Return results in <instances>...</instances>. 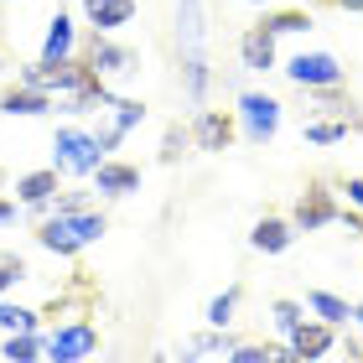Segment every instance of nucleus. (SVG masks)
Returning <instances> with one entry per match:
<instances>
[{
	"mask_svg": "<svg viewBox=\"0 0 363 363\" xmlns=\"http://www.w3.org/2000/svg\"><path fill=\"white\" fill-rule=\"evenodd\" d=\"M104 213H52V218H42L37 223V244H42V250H52V255H84L89 250V244H99V239H104Z\"/></svg>",
	"mask_w": 363,
	"mask_h": 363,
	"instance_id": "1",
	"label": "nucleus"
},
{
	"mask_svg": "<svg viewBox=\"0 0 363 363\" xmlns=\"http://www.w3.org/2000/svg\"><path fill=\"white\" fill-rule=\"evenodd\" d=\"M99 161H104V151H99V140L89 135V130L68 125V130H57V135H52V167L62 177H94Z\"/></svg>",
	"mask_w": 363,
	"mask_h": 363,
	"instance_id": "2",
	"label": "nucleus"
},
{
	"mask_svg": "<svg viewBox=\"0 0 363 363\" xmlns=\"http://www.w3.org/2000/svg\"><path fill=\"white\" fill-rule=\"evenodd\" d=\"M99 353V327L73 317V322H57L47 333V363H84Z\"/></svg>",
	"mask_w": 363,
	"mask_h": 363,
	"instance_id": "3",
	"label": "nucleus"
},
{
	"mask_svg": "<svg viewBox=\"0 0 363 363\" xmlns=\"http://www.w3.org/2000/svg\"><path fill=\"white\" fill-rule=\"evenodd\" d=\"M89 68L104 78H135L140 73V52H130V47H120V42H109V31H94V42H89Z\"/></svg>",
	"mask_w": 363,
	"mask_h": 363,
	"instance_id": "4",
	"label": "nucleus"
},
{
	"mask_svg": "<svg viewBox=\"0 0 363 363\" xmlns=\"http://www.w3.org/2000/svg\"><path fill=\"white\" fill-rule=\"evenodd\" d=\"M337 197L327 192V182H306V192L296 197V208H291V223L301 228V234H317V228L327 223H337Z\"/></svg>",
	"mask_w": 363,
	"mask_h": 363,
	"instance_id": "5",
	"label": "nucleus"
},
{
	"mask_svg": "<svg viewBox=\"0 0 363 363\" xmlns=\"http://www.w3.org/2000/svg\"><path fill=\"white\" fill-rule=\"evenodd\" d=\"M286 73L296 89H342V62L333 52H296Z\"/></svg>",
	"mask_w": 363,
	"mask_h": 363,
	"instance_id": "6",
	"label": "nucleus"
},
{
	"mask_svg": "<svg viewBox=\"0 0 363 363\" xmlns=\"http://www.w3.org/2000/svg\"><path fill=\"white\" fill-rule=\"evenodd\" d=\"M177 52H182V62L208 57V11H203V0H177Z\"/></svg>",
	"mask_w": 363,
	"mask_h": 363,
	"instance_id": "7",
	"label": "nucleus"
},
{
	"mask_svg": "<svg viewBox=\"0 0 363 363\" xmlns=\"http://www.w3.org/2000/svg\"><path fill=\"white\" fill-rule=\"evenodd\" d=\"M84 73H89V62H78V57H68V62L37 57V62H26V68H21V84L26 89H42V94H68Z\"/></svg>",
	"mask_w": 363,
	"mask_h": 363,
	"instance_id": "8",
	"label": "nucleus"
},
{
	"mask_svg": "<svg viewBox=\"0 0 363 363\" xmlns=\"http://www.w3.org/2000/svg\"><path fill=\"white\" fill-rule=\"evenodd\" d=\"M239 125H244V135H250L255 145L275 140V130H280V99H270V94H239Z\"/></svg>",
	"mask_w": 363,
	"mask_h": 363,
	"instance_id": "9",
	"label": "nucleus"
},
{
	"mask_svg": "<svg viewBox=\"0 0 363 363\" xmlns=\"http://www.w3.org/2000/svg\"><path fill=\"white\" fill-rule=\"evenodd\" d=\"M291 348H296V358H306V363H322L327 353L337 348V327H333V322H322V317H317V322L306 317V322L291 333Z\"/></svg>",
	"mask_w": 363,
	"mask_h": 363,
	"instance_id": "10",
	"label": "nucleus"
},
{
	"mask_svg": "<svg viewBox=\"0 0 363 363\" xmlns=\"http://www.w3.org/2000/svg\"><path fill=\"white\" fill-rule=\"evenodd\" d=\"M57 167H42V172H26L21 182H16V203L21 208H31V213H52V197L62 192L57 187Z\"/></svg>",
	"mask_w": 363,
	"mask_h": 363,
	"instance_id": "11",
	"label": "nucleus"
},
{
	"mask_svg": "<svg viewBox=\"0 0 363 363\" xmlns=\"http://www.w3.org/2000/svg\"><path fill=\"white\" fill-rule=\"evenodd\" d=\"M192 140H197V151H228L234 145V114L228 109H197Z\"/></svg>",
	"mask_w": 363,
	"mask_h": 363,
	"instance_id": "12",
	"label": "nucleus"
},
{
	"mask_svg": "<svg viewBox=\"0 0 363 363\" xmlns=\"http://www.w3.org/2000/svg\"><path fill=\"white\" fill-rule=\"evenodd\" d=\"M94 187L104 192V197H130V192H140V167L104 156V161L94 167Z\"/></svg>",
	"mask_w": 363,
	"mask_h": 363,
	"instance_id": "13",
	"label": "nucleus"
},
{
	"mask_svg": "<svg viewBox=\"0 0 363 363\" xmlns=\"http://www.w3.org/2000/svg\"><path fill=\"white\" fill-rule=\"evenodd\" d=\"M239 57H244V68H255V73H270L275 68V31L259 21V26H250L239 37Z\"/></svg>",
	"mask_w": 363,
	"mask_h": 363,
	"instance_id": "14",
	"label": "nucleus"
},
{
	"mask_svg": "<svg viewBox=\"0 0 363 363\" xmlns=\"http://www.w3.org/2000/svg\"><path fill=\"white\" fill-rule=\"evenodd\" d=\"M291 239H296V223L291 218H275V213H265V218L250 228V244H255L259 255H286Z\"/></svg>",
	"mask_w": 363,
	"mask_h": 363,
	"instance_id": "15",
	"label": "nucleus"
},
{
	"mask_svg": "<svg viewBox=\"0 0 363 363\" xmlns=\"http://www.w3.org/2000/svg\"><path fill=\"white\" fill-rule=\"evenodd\" d=\"M52 109V94H42V89H26V84H16V89H6L0 94V114H21V120H37V114H47Z\"/></svg>",
	"mask_w": 363,
	"mask_h": 363,
	"instance_id": "16",
	"label": "nucleus"
},
{
	"mask_svg": "<svg viewBox=\"0 0 363 363\" xmlns=\"http://www.w3.org/2000/svg\"><path fill=\"white\" fill-rule=\"evenodd\" d=\"M84 16L94 21V31H120L135 21V0H84Z\"/></svg>",
	"mask_w": 363,
	"mask_h": 363,
	"instance_id": "17",
	"label": "nucleus"
},
{
	"mask_svg": "<svg viewBox=\"0 0 363 363\" xmlns=\"http://www.w3.org/2000/svg\"><path fill=\"white\" fill-rule=\"evenodd\" d=\"M73 47H78V31H73V21H68V11H57L52 21H47L42 57H47V62H68V57H73Z\"/></svg>",
	"mask_w": 363,
	"mask_h": 363,
	"instance_id": "18",
	"label": "nucleus"
},
{
	"mask_svg": "<svg viewBox=\"0 0 363 363\" xmlns=\"http://www.w3.org/2000/svg\"><path fill=\"white\" fill-rule=\"evenodd\" d=\"M223 348H234V337H223L218 327H208V333H192V337H182V342H177V358H182V363H197V358H208V353H223Z\"/></svg>",
	"mask_w": 363,
	"mask_h": 363,
	"instance_id": "19",
	"label": "nucleus"
},
{
	"mask_svg": "<svg viewBox=\"0 0 363 363\" xmlns=\"http://www.w3.org/2000/svg\"><path fill=\"white\" fill-rule=\"evenodd\" d=\"M306 311H317V317H322V322H333V327L353 322V306L342 301V296H333V291H306Z\"/></svg>",
	"mask_w": 363,
	"mask_h": 363,
	"instance_id": "20",
	"label": "nucleus"
},
{
	"mask_svg": "<svg viewBox=\"0 0 363 363\" xmlns=\"http://www.w3.org/2000/svg\"><path fill=\"white\" fill-rule=\"evenodd\" d=\"M47 353V337L37 333H6V348H0V358H11V363H37Z\"/></svg>",
	"mask_w": 363,
	"mask_h": 363,
	"instance_id": "21",
	"label": "nucleus"
},
{
	"mask_svg": "<svg viewBox=\"0 0 363 363\" xmlns=\"http://www.w3.org/2000/svg\"><path fill=\"white\" fill-rule=\"evenodd\" d=\"M208 84H213V68H208V57H197V62H182V89H187V99L197 109H203V99H208Z\"/></svg>",
	"mask_w": 363,
	"mask_h": 363,
	"instance_id": "22",
	"label": "nucleus"
},
{
	"mask_svg": "<svg viewBox=\"0 0 363 363\" xmlns=\"http://www.w3.org/2000/svg\"><path fill=\"white\" fill-rule=\"evenodd\" d=\"M306 140H311V145H337V140H348V120H337V114H317V120H306Z\"/></svg>",
	"mask_w": 363,
	"mask_h": 363,
	"instance_id": "23",
	"label": "nucleus"
},
{
	"mask_svg": "<svg viewBox=\"0 0 363 363\" xmlns=\"http://www.w3.org/2000/svg\"><path fill=\"white\" fill-rule=\"evenodd\" d=\"M239 296H244V286H228V291H218V296H213V301H208V311H203V317H208V327H218V333H223V327L234 322V311H239Z\"/></svg>",
	"mask_w": 363,
	"mask_h": 363,
	"instance_id": "24",
	"label": "nucleus"
},
{
	"mask_svg": "<svg viewBox=\"0 0 363 363\" xmlns=\"http://www.w3.org/2000/svg\"><path fill=\"white\" fill-rule=\"evenodd\" d=\"M37 317L42 311H31V306L0 301V333H37Z\"/></svg>",
	"mask_w": 363,
	"mask_h": 363,
	"instance_id": "25",
	"label": "nucleus"
},
{
	"mask_svg": "<svg viewBox=\"0 0 363 363\" xmlns=\"http://www.w3.org/2000/svg\"><path fill=\"white\" fill-rule=\"evenodd\" d=\"M301 311H306L301 301H291V296H280V301H270V322H275V327H280V333H286V337H291V333H296V327H301V322H306V317H301Z\"/></svg>",
	"mask_w": 363,
	"mask_h": 363,
	"instance_id": "26",
	"label": "nucleus"
},
{
	"mask_svg": "<svg viewBox=\"0 0 363 363\" xmlns=\"http://www.w3.org/2000/svg\"><path fill=\"white\" fill-rule=\"evenodd\" d=\"M265 26L275 37H291V31H311V11H270Z\"/></svg>",
	"mask_w": 363,
	"mask_h": 363,
	"instance_id": "27",
	"label": "nucleus"
},
{
	"mask_svg": "<svg viewBox=\"0 0 363 363\" xmlns=\"http://www.w3.org/2000/svg\"><path fill=\"white\" fill-rule=\"evenodd\" d=\"M187 145H192V130L167 125V135H161V161H167V167H177V161L187 156Z\"/></svg>",
	"mask_w": 363,
	"mask_h": 363,
	"instance_id": "28",
	"label": "nucleus"
},
{
	"mask_svg": "<svg viewBox=\"0 0 363 363\" xmlns=\"http://www.w3.org/2000/svg\"><path fill=\"white\" fill-rule=\"evenodd\" d=\"M109 109H114V125H120L125 135H130L135 125H145V104H140V99H114Z\"/></svg>",
	"mask_w": 363,
	"mask_h": 363,
	"instance_id": "29",
	"label": "nucleus"
},
{
	"mask_svg": "<svg viewBox=\"0 0 363 363\" xmlns=\"http://www.w3.org/2000/svg\"><path fill=\"white\" fill-rule=\"evenodd\" d=\"M16 280H31V270H26V259L16 255V250H0V291H11Z\"/></svg>",
	"mask_w": 363,
	"mask_h": 363,
	"instance_id": "30",
	"label": "nucleus"
},
{
	"mask_svg": "<svg viewBox=\"0 0 363 363\" xmlns=\"http://www.w3.org/2000/svg\"><path fill=\"white\" fill-rule=\"evenodd\" d=\"M52 213H89V192H57Z\"/></svg>",
	"mask_w": 363,
	"mask_h": 363,
	"instance_id": "31",
	"label": "nucleus"
},
{
	"mask_svg": "<svg viewBox=\"0 0 363 363\" xmlns=\"http://www.w3.org/2000/svg\"><path fill=\"white\" fill-rule=\"evenodd\" d=\"M259 353H265V363H306V358H296V348H291V342H286V348H280V342H265Z\"/></svg>",
	"mask_w": 363,
	"mask_h": 363,
	"instance_id": "32",
	"label": "nucleus"
},
{
	"mask_svg": "<svg viewBox=\"0 0 363 363\" xmlns=\"http://www.w3.org/2000/svg\"><path fill=\"white\" fill-rule=\"evenodd\" d=\"M228 363H265V353H259L255 342H234V348H228Z\"/></svg>",
	"mask_w": 363,
	"mask_h": 363,
	"instance_id": "33",
	"label": "nucleus"
},
{
	"mask_svg": "<svg viewBox=\"0 0 363 363\" xmlns=\"http://www.w3.org/2000/svg\"><path fill=\"white\" fill-rule=\"evenodd\" d=\"M94 140H99V151H104V156H109V151H114V145H120V140H125V130H120V125H104V130H99V135H94Z\"/></svg>",
	"mask_w": 363,
	"mask_h": 363,
	"instance_id": "34",
	"label": "nucleus"
},
{
	"mask_svg": "<svg viewBox=\"0 0 363 363\" xmlns=\"http://www.w3.org/2000/svg\"><path fill=\"white\" fill-rule=\"evenodd\" d=\"M342 192H348V203L363 213V177H348V182H342Z\"/></svg>",
	"mask_w": 363,
	"mask_h": 363,
	"instance_id": "35",
	"label": "nucleus"
},
{
	"mask_svg": "<svg viewBox=\"0 0 363 363\" xmlns=\"http://www.w3.org/2000/svg\"><path fill=\"white\" fill-rule=\"evenodd\" d=\"M16 218V203H11V197H0V223H11Z\"/></svg>",
	"mask_w": 363,
	"mask_h": 363,
	"instance_id": "36",
	"label": "nucleus"
},
{
	"mask_svg": "<svg viewBox=\"0 0 363 363\" xmlns=\"http://www.w3.org/2000/svg\"><path fill=\"white\" fill-rule=\"evenodd\" d=\"M333 6H342V11H363V0H333Z\"/></svg>",
	"mask_w": 363,
	"mask_h": 363,
	"instance_id": "37",
	"label": "nucleus"
},
{
	"mask_svg": "<svg viewBox=\"0 0 363 363\" xmlns=\"http://www.w3.org/2000/svg\"><path fill=\"white\" fill-rule=\"evenodd\" d=\"M353 322H358V327H363V301H358V306H353Z\"/></svg>",
	"mask_w": 363,
	"mask_h": 363,
	"instance_id": "38",
	"label": "nucleus"
},
{
	"mask_svg": "<svg viewBox=\"0 0 363 363\" xmlns=\"http://www.w3.org/2000/svg\"><path fill=\"white\" fill-rule=\"evenodd\" d=\"M145 363H167V358H161V353H151V358H145Z\"/></svg>",
	"mask_w": 363,
	"mask_h": 363,
	"instance_id": "39",
	"label": "nucleus"
},
{
	"mask_svg": "<svg viewBox=\"0 0 363 363\" xmlns=\"http://www.w3.org/2000/svg\"><path fill=\"white\" fill-rule=\"evenodd\" d=\"M250 6H270V0H250Z\"/></svg>",
	"mask_w": 363,
	"mask_h": 363,
	"instance_id": "40",
	"label": "nucleus"
},
{
	"mask_svg": "<svg viewBox=\"0 0 363 363\" xmlns=\"http://www.w3.org/2000/svg\"><path fill=\"white\" fill-rule=\"evenodd\" d=\"M109 363H125V358H109Z\"/></svg>",
	"mask_w": 363,
	"mask_h": 363,
	"instance_id": "41",
	"label": "nucleus"
},
{
	"mask_svg": "<svg viewBox=\"0 0 363 363\" xmlns=\"http://www.w3.org/2000/svg\"><path fill=\"white\" fill-rule=\"evenodd\" d=\"M0 363H11V358H0Z\"/></svg>",
	"mask_w": 363,
	"mask_h": 363,
	"instance_id": "42",
	"label": "nucleus"
},
{
	"mask_svg": "<svg viewBox=\"0 0 363 363\" xmlns=\"http://www.w3.org/2000/svg\"><path fill=\"white\" fill-rule=\"evenodd\" d=\"M0 68H6V62H0Z\"/></svg>",
	"mask_w": 363,
	"mask_h": 363,
	"instance_id": "43",
	"label": "nucleus"
},
{
	"mask_svg": "<svg viewBox=\"0 0 363 363\" xmlns=\"http://www.w3.org/2000/svg\"><path fill=\"white\" fill-rule=\"evenodd\" d=\"M0 182H6V177H0Z\"/></svg>",
	"mask_w": 363,
	"mask_h": 363,
	"instance_id": "44",
	"label": "nucleus"
},
{
	"mask_svg": "<svg viewBox=\"0 0 363 363\" xmlns=\"http://www.w3.org/2000/svg\"><path fill=\"white\" fill-rule=\"evenodd\" d=\"M358 363H363V358H358Z\"/></svg>",
	"mask_w": 363,
	"mask_h": 363,
	"instance_id": "45",
	"label": "nucleus"
}]
</instances>
